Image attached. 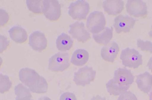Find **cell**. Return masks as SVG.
I'll return each mask as SVG.
<instances>
[{"mask_svg": "<svg viewBox=\"0 0 152 100\" xmlns=\"http://www.w3.org/2000/svg\"><path fill=\"white\" fill-rule=\"evenodd\" d=\"M134 77L131 71L125 68H119L115 71L113 78L116 83L124 86H130Z\"/></svg>", "mask_w": 152, "mask_h": 100, "instance_id": "7c38bea8", "label": "cell"}, {"mask_svg": "<svg viewBox=\"0 0 152 100\" xmlns=\"http://www.w3.org/2000/svg\"><path fill=\"white\" fill-rule=\"evenodd\" d=\"M106 24V19L103 12L95 11L91 13L87 17L86 26L90 32L95 34L103 31Z\"/></svg>", "mask_w": 152, "mask_h": 100, "instance_id": "3957f363", "label": "cell"}, {"mask_svg": "<svg viewBox=\"0 0 152 100\" xmlns=\"http://www.w3.org/2000/svg\"><path fill=\"white\" fill-rule=\"evenodd\" d=\"M119 49L118 45L116 42L113 41L110 42L101 49V57L105 61L113 63L119 53Z\"/></svg>", "mask_w": 152, "mask_h": 100, "instance_id": "4fadbf2b", "label": "cell"}, {"mask_svg": "<svg viewBox=\"0 0 152 100\" xmlns=\"http://www.w3.org/2000/svg\"><path fill=\"white\" fill-rule=\"evenodd\" d=\"M10 44V42L4 36L0 35V53L5 50Z\"/></svg>", "mask_w": 152, "mask_h": 100, "instance_id": "4316f807", "label": "cell"}, {"mask_svg": "<svg viewBox=\"0 0 152 100\" xmlns=\"http://www.w3.org/2000/svg\"><path fill=\"white\" fill-rule=\"evenodd\" d=\"M126 10L130 16L136 18H145L148 14L146 3L141 0H128L126 5Z\"/></svg>", "mask_w": 152, "mask_h": 100, "instance_id": "ba28073f", "label": "cell"}, {"mask_svg": "<svg viewBox=\"0 0 152 100\" xmlns=\"http://www.w3.org/2000/svg\"><path fill=\"white\" fill-rule=\"evenodd\" d=\"M0 26H3L8 22L9 16L7 13L4 9L0 8Z\"/></svg>", "mask_w": 152, "mask_h": 100, "instance_id": "484cf974", "label": "cell"}, {"mask_svg": "<svg viewBox=\"0 0 152 100\" xmlns=\"http://www.w3.org/2000/svg\"><path fill=\"white\" fill-rule=\"evenodd\" d=\"M106 87L108 92L111 95L119 96L122 93L126 91L130 86H124L116 83L113 78L110 80L106 83Z\"/></svg>", "mask_w": 152, "mask_h": 100, "instance_id": "ffe728a7", "label": "cell"}, {"mask_svg": "<svg viewBox=\"0 0 152 100\" xmlns=\"http://www.w3.org/2000/svg\"><path fill=\"white\" fill-rule=\"evenodd\" d=\"M8 32L11 39L16 43H22L27 40L28 35L26 31L20 26H14Z\"/></svg>", "mask_w": 152, "mask_h": 100, "instance_id": "2e32d148", "label": "cell"}, {"mask_svg": "<svg viewBox=\"0 0 152 100\" xmlns=\"http://www.w3.org/2000/svg\"><path fill=\"white\" fill-rule=\"evenodd\" d=\"M90 9L88 2L84 0H78L70 4L68 13L73 19L81 20L86 19Z\"/></svg>", "mask_w": 152, "mask_h": 100, "instance_id": "5b68a950", "label": "cell"}, {"mask_svg": "<svg viewBox=\"0 0 152 100\" xmlns=\"http://www.w3.org/2000/svg\"><path fill=\"white\" fill-rule=\"evenodd\" d=\"M69 55L66 52H58L49 59L48 69L53 72L64 71L70 65Z\"/></svg>", "mask_w": 152, "mask_h": 100, "instance_id": "277c9868", "label": "cell"}, {"mask_svg": "<svg viewBox=\"0 0 152 100\" xmlns=\"http://www.w3.org/2000/svg\"><path fill=\"white\" fill-rule=\"evenodd\" d=\"M89 57V53L87 50L83 49H77L73 53L70 62L75 66H83L87 63Z\"/></svg>", "mask_w": 152, "mask_h": 100, "instance_id": "e0dca14e", "label": "cell"}, {"mask_svg": "<svg viewBox=\"0 0 152 100\" xmlns=\"http://www.w3.org/2000/svg\"><path fill=\"white\" fill-rule=\"evenodd\" d=\"M90 100H106L105 97H102L99 95L93 96Z\"/></svg>", "mask_w": 152, "mask_h": 100, "instance_id": "f1b7e54d", "label": "cell"}, {"mask_svg": "<svg viewBox=\"0 0 152 100\" xmlns=\"http://www.w3.org/2000/svg\"><path fill=\"white\" fill-rule=\"evenodd\" d=\"M148 34L149 36L152 38V25L151 27V30L148 32Z\"/></svg>", "mask_w": 152, "mask_h": 100, "instance_id": "d6a6232c", "label": "cell"}, {"mask_svg": "<svg viewBox=\"0 0 152 100\" xmlns=\"http://www.w3.org/2000/svg\"><path fill=\"white\" fill-rule=\"evenodd\" d=\"M19 77L20 81L32 93L39 94L47 92L48 87L47 81L35 70L22 68L19 71Z\"/></svg>", "mask_w": 152, "mask_h": 100, "instance_id": "6da1fadb", "label": "cell"}, {"mask_svg": "<svg viewBox=\"0 0 152 100\" xmlns=\"http://www.w3.org/2000/svg\"><path fill=\"white\" fill-rule=\"evenodd\" d=\"M42 0H26V3L28 9L35 14H41Z\"/></svg>", "mask_w": 152, "mask_h": 100, "instance_id": "44dd1931", "label": "cell"}, {"mask_svg": "<svg viewBox=\"0 0 152 100\" xmlns=\"http://www.w3.org/2000/svg\"><path fill=\"white\" fill-rule=\"evenodd\" d=\"M150 100H152V91H151L149 96Z\"/></svg>", "mask_w": 152, "mask_h": 100, "instance_id": "836d02e7", "label": "cell"}, {"mask_svg": "<svg viewBox=\"0 0 152 100\" xmlns=\"http://www.w3.org/2000/svg\"><path fill=\"white\" fill-rule=\"evenodd\" d=\"M59 100H77L75 95L71 92H65L60 96Z\"/></svg>", "mask_w": 152, "mask_h": 100, "instance_id": "83f0119b", "label": "cell"}, {"mask_svg": "<svg viewBox=\"0 0 152 100\" xmlns=\"http://www.w3.org/2000/svg\"><path fill=\"white\" fill-rule=\"evenodd\" d=\"M12 83L7 75L0 74V92L4 94L8 91L12 86Z\"/></svg>", "mask_w": 152, "mask_h": 100, "instance_id": "603a6c76", "label": "cell"}, {"mask_svg": "<svg viewBox=\"0 0 152 100\" xmlns=\"http://www.w3.org/2000/svg\"><path fill=\"white\" fill-rule=\"evenodd\" d=\"M120 58L123 65L134 69L138 68L143 63L142 55L133 48L127 47L122 50Z\"/></svg>", "mask_w": 152, "mask_h": 100, "instance_id": "7a4b0ae2", "label": "cell"}, {"mask_svg": "<svg viewBox=\"0 0 152 100\" xmlns=\"http://www.w3.org/2000/svg\"><path fill=\"white\" fill-rule=\"evenodd\" d=\"M137 45L141 50L152 53V42L138 39L137 41Z\"/></svg>", "mask_w": 152, "mask_h": 100, "instance_id": "cb8c5ba5", "label": "cell"}, {"mask_svg": "<svg viewBox=\"0 0 152 100\" xmlns=\"http://www.w3.org/2000/svg\"><path fill=\"white\" fill-rule=\"evenodd\" d=\"M136 82L140 90L148 94L152 89V75L147 71L140 74L136 76Z\"/></svg>", "mask_w": 152, "mask_h": 100, "instance_id": "9a60e30c", "label": "cell"}, {"mask_svg": "<svg viewBox=\"0 0 152 100\" xmlns=\"http://www.w3.org/2000/svg\"><path fill=\"white\" fill-rule=\"evenodd\" d=\"M42 12L47 19L51 21H56L61 15V7L57 0H42Z\"/></svg>", "mask_w": 152, "mask_h": 100, "instance_id": "52a82bcc", "label": "cell"}, {"mask_svg": "<svg viewBox=\"0 0 152 100\" xmlns=\"http://www.w3.org/2000/svg\"><path fill=\"white\" fill-rule=\"evenodd\" d=\"M29 44L34 50L41 52L46 48L47 40L44 33L39 31H35L30 35Z\"/></svg>", "mask_w": 152, "mask_h": 100, "instance_id": "8fae6325", "label": "cell"}, {"mask_svg": "<svg viewBox=\"0 0 152 100\" xmlns=\"http://www.w3.org/2000/svg\"><path fill=\"white\" fill-rule=\"evenodd\" d=\"M147 65L149 69L152 72V56L150 58L148 62Z\"/></svg>", "mask_w": 152, "mask_h": 100, "instance_id": "f546056e", "label": "cell"}, {"mask_svg": "<svg viewBox=\"0 0 152 100\" xmlns=\"http://www.w3.org/2000/svg\"><path fill=\"white\" fill-rule=\"evenodd\" d=\"M73 41L68 34L62 33L59 35L56 40V45L58 50L64 52L70 50L73 46Z\"/></svg>", "mask_w": 152, "mask_h": 100, "instance_id": "ac0fdd59", "label": "cell"}, {"mask_svg": "<svg viewBox=\"0 0 152 100\" xmlns=\"http://www.w3.org/2000/svg\"><path fill=\"white\" fill-rule=\"evenodd\" d=\"M38 100H51L50 98L47 96L42 97L39 99Z\"/></svg>", "mask_w": 152, "mask_h": 100, "instance_id": "1f68e13d", "label": "cell"}, {"mask_svg": "<svg viewBox=\"0 0 152 100\" xmlns=\"http://www.w3.org/2000/svg\"><path fill=\"white\" fill-rule=\"evenodd\" d=\"M137 20L128 15L120 14L114 19L113 26L117 34L130 32Z\"/></svg>", "mask_w": 152, "mask_h": 100, "instance_id": "9c48e42d", "label": "cell"}, {"mask_svg": "<svg viewBox=\"0 0 152 100\" xmlns=\"http://www.w3.org/2000/svg\"><path fill=\"white\" fill-rule=\"evenodd\" d=\"M113 28L105 27L104 29L99 33L93 34L95 41L101 45H106L109 43L113 37Z\"/></svg>", "mask_w": 152, "mask_h": 100, "instance_id": "d6986e66", "label": "cell"}, {"mask_svg": "<svg viewBox=\"0 0 152 100\" xmlns=\"http://www.w3.org/2000/svg\"><path fill=\"white\" fill-rule=\"evenodd\" d=\"M124 5V1L121 0H106L103 2L102 6L109 15L115 16L122 12Z\"/></svg>", "mask_w": 152, "mask_h": 100, "instance_id": "5bb4252c", "label": "cell"}, {"mask_svg": "<svg viewBox=\"0 0 152 100\" xmlns=\"http://www.w3.org/2000/svg\"><path fill=\"white\" fill-rule=\"evenodd\" d=\"M14 90L15 94L16 96V98L32 96L29 88L21 83L18 84L15 86Z\"/></svg>", "mask_w": 152, "mask_h": 100, "instance_id": "7402d4cb", "label": "cell"}, {"mask_svg": "<svg viewBox=\"0 0 152 100\" xmlns=\"http://www.w3.org/2000/svg\"><path fill=\"white\" fill-rule=\"evenodd\" d=\"M69 33L79 42L84 43L91 38L90 33L85 28L82 22L77 21L70 24Z\"/></svg>", "mask_w": 152, "mask_h": 100, "instance_id": "30bf717a", "label": "cell"}, {"mask_svg": "<svg viewBox=\"0 0 152 100\" xmlns=\"http://www.w3.org/2000/svg\"><path fill=\"white\" fill-rule=\"evenodd\" d=\"M96 74V71L92 68L86 66L74 73L73 81L77 86H84L94 80Z\"/></svg>", "mask_w": 152, "mask_h": 100, "instance_id": "8992f818", "label": "cell"}, {"mask_svg": "<svg viewBox=\"0 0 152 100\" xmlns=\"http://www.w3.org/2000/svg\"><path fill=\"white\" fill-rule=\"evenodd\" d=\"M15 100H33L32 99V96H26L23 98H16Z\"/></svg>", "mask_w": 152, "mask_h": 100, "instance_id": "4dcf8cb0", "label": "cell"}, {"mask_svg": "<svg viewBox=\"0 0 152 100\" xmlns=\"http://www.w3.org/2000/svg\"><path fill=\"white\" fill-rule=\"evenodd\" d=\"M117 100H138L135 95L130 91H126L121 93Z\"/></svg>", "mask_w": 152, "mask_h": 100, "instance_id": "d4e9b609", "label": "cell"}]
</instances>
